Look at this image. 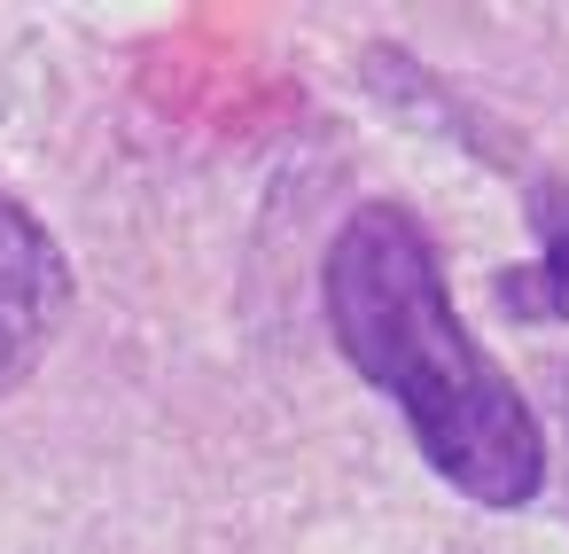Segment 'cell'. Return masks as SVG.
Masks as SVG:
<instances>
[{
	"mask_svg": "<svg viewBox=\"0 0 569 554\" xmlns=\"http://www.w3.org/2000/svg\"><path fill=\"white\" fill-rule=\"evenodd\" d=\"M320 313L359 383L406 414L421 461L460 499L515 515L546 492V422L460 320L445 258L406 204H359L336 227L320 258Z\"/></svg>",
	"mask_w": 569,
	"mask_h": 554,
	"instance_id": "1",
	"label": "cell"
},
{
	"mask_svg": "<svg viewBox=\"0 0 569 554\" xmlns=\"http://www.w3.org/2000/svg\"><path fill=\"white\" fill-rule=\"evenodd\" d=\"M530 227H538V258L530 266H499L491 274V305L507 320L569 328V172H538L530 180Z\"/></svg>",
	"mask_w": 569,
	"mask_h": 554,
	"instance_id": "3",
	"label": "cell"
},
{
	"mask_svg": "<svg viewBox=\"0 0 569 554\" xmlns=\"http://www.w3.org/2000/svg\"><path fill=\"white\" fill-rule=\"evenodd\" d=\"M538 398H546V414H553V429H561V515H569V352L561 359H546V375H538Z\"/></svg>",
	"mask_w": 569,
	"mask_h": 554,
	"instance_id": "4",
	"label": "cell"
},
{
	"mask_svg": "<svg viewBox=\"0 0 569 554\" xmlns=\"http://www.w3.org/2000/svg\"><path fill=\"white\" fill-rule=\"evenodd\" d=\"M71 297L79 281H71L63 243L17 196H0V398L40 375V359L56 352L71 320Z\"/></svg>",
	"mask_w": 569,
	"mask_h": 554,
	"instance_id": "2",
	"label": "cell"
}]
</instances>
